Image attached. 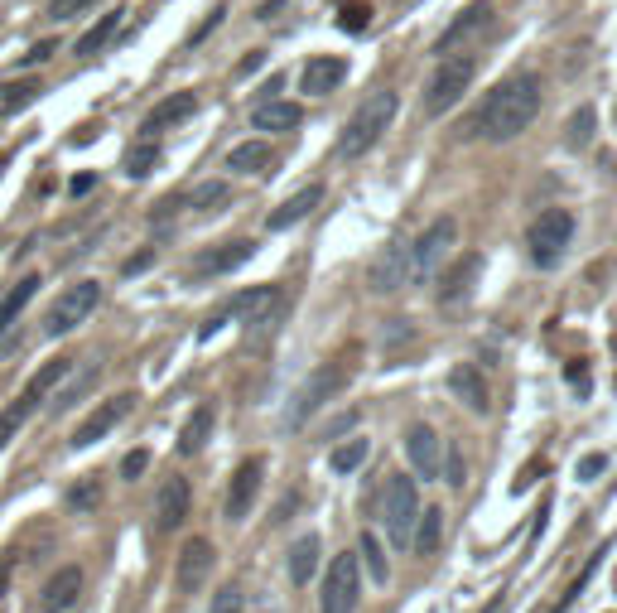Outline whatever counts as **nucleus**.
<instances>
[{
	"label": "nucleus",
	"mask_w": 617,
	"mask_h": 613,
	"mask_svg": "<svg viewBox=\"0 0 617 613\" xmlns=\"http://www.w3.org/2000/svg\"><path fill=\"white\" fill-rule=\"evenodd\" d=\"M295 512H299V488H290V493H285V507L275 512V522H285V517H295Z\"/></svg>",
	"instance_id": "3c124183"
},
{
	"label": "nucleus",
	"mask_w": 617,
	"mask_h": 613,
	"mask_svg": "<svg viewBox=\"0 0 617 613\" xmlns=\"http://www.w3.org/2000/svg\"><path fill=\"white\" fill-rule=\"evenodd\" d=\"M217 565V551L208 536H193V541H184V551H179V565H174V585L184 589V594H193V589L208 585V575H213Z\"/></svg>",
	"instance_id": "a211bd4d"
},
{
	"label": "nucleus",
	"mask_w": 617,
	"mask_h": 613,
	"mask_svg": "<svg viewBox=\"0 0 617 613\" xmlns=\"http://www.w3.org/2000/svg\"><path fill=\"white\" fill-rule=\"evenodd\" d=\"M155 165H160V145H150V140L131 145V155H126V174H131V179H145V174H155Z\"/></svg>",
	"instance_id": "4c0bfd02"
},
{
	"label": "nucleus",
	"mask_w": 617,
	"mask_h": 613,
	"mask_svg": "<svg viewBox=\"0 0 617 613\" xmlns=\"http://www.w3.org/2000/svg\"><path fill=\"white\" fill-rule=\"evenodd\" d=\"M299 107L295 102H261V107H256V116H251V126H256V131H266V136H275V131H295L299 126Z\"/></svg>",
	"instance_id": "2f4dec72"
},
{
	"label": "nucleus",
	"mask_w": 617,
	"mask_h": 613,
	"mask_svg": "<svg viewBox=\"0 0 617 613\" xmlns=\"http://www.w3.org/2000/svg\"><path fill=\"white\" fill-rule=\"evenodd\" d=\"M444 478H449L454 488H463V454H458V449H449V459H444Z\"/></svg>",
	"instance_id": "09e8293b"
},
{
	"label": "nucleus",
	"mask_w": 617,
	"mask_h": 613,
	"mask_svg": "<svg viewBox=\"0 0 617 613\" xmlns=\"http://www.w3.org/2000/svg\"><path fill=\"white\" fill-rule=\"evenodd\" d=\"M121 25H126V5H116V10H107V15L97 20V25L87 29V34H82V39H78V44H73V58H92V54H102V49H107V44H111V39L121 34Z\"/></svg>",
	"instance_id": "a878e982"
},
{
	"label": "nucleus",
	"mask_w": 617,
	"mask_h": 613,
	"mask_svg": "<svg viewBox=\"0 0 617 613\" xmlns=\"http://www.w3.org/2000/svg\"><path fill=\"white\" fill-rule=\"evenodd\" d=\"M270 160H275V150L266 140H242V145L227 150V169L232 174H261V169H270Z\"/></svg>",
	"instance_id": "7c9ffc66"
},
{
	"label": "nucleus",
	"mask_w": 617,
	"mask_h": 613,
	"mask_svg": "<svg viewBox=\"0 0 617 613\" xmlns=\"http://www.w3.org/2000/svg\"><path fill=\"white\" fill-rule=\"evenodd\" d=\"M574 242V218L564 213V208H545L531 232H526V256H531V266L536 271H555L564 261V251Z\"/></svg>",
	"instance_id": "20e7f679"
},
{
	"label": "nucleus",
	"mask_w": 617,
	"mask_h": 613,
	"mask_svg": "<svg viewBox=\"0 0 617 613\" xmlns=\"http://www.w3.org/2000/svg\"><path fill=\"white\" fill-rule=\"evenodd\" d=\"M213 406H208V401H203V406H193V416L184 420V435H179V454H198V449L208 445V435H213Z\"/></svg>",
	"instance_id": "473e14b6"
},
{
	"label": "nucleus",
	"mask_w": 617,
	"mask_h": 613,
	"mask_svg": "<svg viewBox=\"0 0 617 613\" xmlns=\"http://www.w3.org/2000/svg\"><path fill=\"white\" fill-rule=\"evenodd\" d=\"M323 203V184H309V189H299V194H290L285 203H275L266 213V232H285V227H295L304 223L314 208Z\"/></svg>",
	"instance_id": "5701e85b"
},
{
	"label": "nucleus",
	"mask_w": 617,
	"mask_h": 613,
	"mask_svg": "<svg viewBox=\"0 0 617 613\" xmlns=\"http://www.w3.org/2000/svg\"><path fill=\"white\" fill-rule=\"evenodd\" d=\"M97 0H49V20H73L82 10H92Z\"/></svg>",
	"instance_id": "37998d69"
},
{
	"label": "nucleus",
	"mask_w": 617,
	"mask_h": 613,
	"mask_svg": "<svg viewBox=\"0 0 617 613\" xmlns=\"http://www.w3.org/2000/svg\"><path fill=\"white\" fill-rule=\"evenodd\" d=\"M208 613H246V585L242 580H227V585L213 594V609Z\"/></svg>",
	"instance_id": "ea45409f"
},
{
	"label": "nucleus",
	"mask_w": 617,
	"mask_h": 613,
	"mask_svg": "<svg viewBox=\"0 0 617 613\" xmlns=\"http://www.w3.org/2000/svg\"><path fill=\"white\" fill-rule=\"evenodd\" d=\"M603 469H608V459H603V454H584V459H579V478H584V483H589V478H598Z\"/></svg>",
	"instance_id": "de8ad7c7"
},
{
	"label": "nucleus",
	"mask_w": 617,
	"mask_h": 613,
	"mask_svg": "<svg viewBox=\"0 0 617 613\" xmlns=\"http://www.w3.org/2000/svg\"><path fill=\"white\" fill-rule=\"evenodd\" d=\"M68 507L73 512H97L102 507V478H82L68 488Z\"/></svg>",
	"instance_id": "58836bf2"
},
{
	"label": "nucleus",
	"mask_w": 617,
	"mask_h": 613,
	"mask_svg": "<svg viewBox=\"0 0 617 613\" xmlns=\"http://www.w3.org/2000/svg\"><path fill=\"white\" fill-rule=\"evenodd\" d=\"M34 295H39V271L20 276L15 285H10V290H5V295H0V338H5L10 329H15V319L25 314V305L34 300Z\"/></svg>",
	"instance_id": "bb28decb"
},
{
	"label": "nucleus",
	"mask_w": 617,
	"mask_h": 613,
	"mask_svg": "<svg viewBox=\"0 0 617 613\" xmlns=\"http://www.w3.org/2000/svg\"><path fill=\"white\" fill-rule=\"evenodd\" d=\"M357 565L367 570L372 585L386 589V580H391V560H386V546H381L376 531H362V536H357Z\"/></svg>",
	"instance_id": "c85d7f7f"
},
{
	"label": "nucleus",
	"mask_w": 617,
	"mask_h": 613,
	"mask_svg": "<svg viewBox=\"0 0 617 613\" xmlns=\"http://www.w3.org/2000/svg\"><path fill=\"white\" fill-rule=\"evenodd\" d=\"M473 73H478V54H449V58H439L434 78L425 83V116H444V112H449L458 97L468 92Z\"/></svg>",
	"instance_id": "39448f33"
},
{
	"label": "nucleus",
	"mask_w": 617,
	"mask_h": 613,
	"mask_svg": "<svg viewBox=\"0 0 617 613\" xmlns=\"http://www.w3.org/2000/svg\"><path fill=\"white\" fill-rule=\"evenodd\" d=\"M92 189H97V174H73V179H68V194L73 198H87Z\"/></svg>",
	"instance_id": "8fccbe9b"
},
{
	"label": "nucleus",
	"mask_w": 617,
	"mask_h": 613,
	"mask_svg": "<svg viewBox=\"0 0 617 613\" xmlns=\"http://www.w3.org/2000/svg\"><path fill=\"white\" fill-rule=\"evenodd\" d=\"M367 20H372V10H367L362 0H352V5H343V10H338V29H348V34L367 29Z\"/></svg>",
	"instance_id": "79ce46f5"
},
{
	"label": "nucleus",
	"mask_w": 617,
	"mask_h": 613,
	"mask_svg": "<svg viewBox=\"0 0 617 613\" xmlns=\"http://www.w3.org/2000/svg\"><path fill=\"white\" fill-rule=\"evenodd\" d=\"M410 247H415V237H396L391 247L381 251V261H376L372 276H367V285H372L376 295H396L405 280H410Z\"/></svg>",
	"instance_id": "6ab92c4d"
},
{
	"label": "nucleus",
	"mask_w": 617,
	"mask_h": 613,
	"mask_svg": "<svg viewBox=\"0 0 617 613\" xmlns=\"http://www.w3.org/2000/svg\"><path fill=\"white\" fill-rule=\"evenodd\" d=\"M261 478H266V459L251 454L232 469V483H227V502H222V517L227 522H246L251 507H256V493H261Z\"/></svg>",
	"instance_id": "9b49d317"
},
{
	"label": "nucleus",
	"mask_w": 617,
	"mask_h": 613,
	"mask_svg": "<svg viewBox=\"0 0 617 613\" xmlns=\"http://www.w3.org/2000/svg\"><path fill=\"white\" fill-rule=\"evenodd\" d=\"M145 266H155V247H140V251H135L131 261L121 266V276H145Z\"/></svg>",
	"instance_id": "49530a36"
},
{
	"label": "nucleus",
	"mask_w": 617,
	"mask_h": 613,
	"mask_svg": "<svg viewBox=\"0 0 617 613\" xmlns=\"http://www.w3.org/2000/svg\"><path fill=\"white\" fill-rule=\"evenodd\" d=\"M348 78V63L338 54H314L304 63V73H299V87H304V97H328V92H338V83Z\"/></svg>",
	"instance_id": "412c9836"
},
{
	"label": "nucleus",
	"mask_w": 617,
	"mask_h": 613,
	"mask_svg": "<svg viewBox=\"0 0 617 613\" xmlns=\"http://www.w3.org/2000/svg\"><path fill=\"white\" fill-rule=\"evenodd\" d=\"M217 20H222V5H217V10H213V15H208V20H203V25L193 29V44H203V34H208V29H213Z\"/></svg>",
	"instance_id": "603ef678"
},
{
	"label": "nucleus",
	"mask_w": 617,
	"mask_h": 613,
	"mask_svg": "<svg viewBox=\"0 0 617 613\" xmlns=\"http://www.w3.org/2000/svg\"><path fill=\"white\" fill-rule=\"evenodd\" d=\"M232 198H237V189L227 184V179H203V184H193L184 194V213H193V218H213V213H222V208H232Z\"/></svg>",
	"instance_id": "b1692460"
},
{
	"label": "nucleus",
	"mask_w": 617,
	"mask_h": 613,
	"mask_svg": "<svg viewBox=\"0 0 617 613\" xmlns=\"http://www.w3.org/2000/svg\"><path fill=\"white\" fill-rule=\"evenodd\" d=\"M131 406H135L131 391H121V396H107V401H102V406H97V411H92V416H87L78 430H73V440H68V445H73V449H92L97 440H107L111 430H116L121 420L131 416Z\"/></svg>",
	"instance_id": "dca6fc26"
},
{
	"label": "nucleus",
	"mask_w": 617,
	"mask_h": 613,
	"mask_svg": "<svg viewBox=\"0 0 617 613\" xmlns=\"http://www.w3.org/2000/svg\"><path fill=\"white\" fill-rule=\"evenodd\" d=\"M540 474H545V464H531V469H526V474L516 478V493H521V488H531V483H536Z\"/></svg>",
	"instance_id": "864d4df0"
},
{
	"label": "nucleus",
	"mask_w": 617,
	"mask_h": 613,
	"mask_svg": "<svg viewBox=\"0 0 617 613\" xmlns=\"http://www.w3.org/2000/svg\"><path fill=\"white\" fill-rule=\"evenodd\" d=\"M188 507H193V488H188L184 474H169L160 483V498H155V531L169 536L188 522Z\"/></svg>",
	"instance_id": "f3484780"
},
{
	"label": "nucleus",
	"mask_w": 617,
	"mask_h": 613,
	"mask_svg": "<svg viewBox=\"0 0 617 613\" xmlns=\"http://www.w3.org/2000/svg\"><path fill=\"white\" fill-rule=\"evenodd\" d=\"M449 391H454L458 401L468 406V411H478L483 416L487 406H492V391H487V377L478 372L473 363H458L454 372H449Z\"/></svg>",
	"instance_id": "393cba45"
},
{
	"label": "nucleus",
	"mask_w": 617,
	"mask_h": 613,
	"mask_svg": "<svg viewBox=\"0 0 617 613\" xmlns=\"http://www.w3.org/2000/svg\"><path fill=\"white\" fill-rule=\"evenodd\" d=\"M454 242H458L454 218H434V223L415 237V247H410V280L425 285V280L439 276V271H444V256L454 251Z\"/></svg>",
	"instance_id": "6e6552de"
},
{
	"label": "nucleus",
	"mask_w": 617,
	"mask_h": 613,
	"mask_svg": "<svg viewBox=\"0 0 617 613\" xmlns=\"http://www.w3.org/2000/svg\"><path fill=\"white\" fill-rule=\"evenodd\" d=\"M145 464H150V454H145V449H131V454L121 459V478H126V483H135V478L145 474Z\"/></svg>",
	"instance_id": "c03bdc74"
},
{
	"label": "nucleus",
	"mask_w": 617,
	"mask_h": 613,
	"mask_svg": "<svg viewBox=\"0 0 617 613\" xmlns=\"http://www.w3.org/2000/svg\"><path fill=\"white\" fill-rule=\"evenodd\" d=\"M478 276H483V256H478V251H468V256H458L454 266H444V271L434 276V295H439V305L458 309L473 290H478Z\"/></svg>",
	"instance_id": "ddd939ff"
},
{
	"label": "nucleus",
	"mask_w": 617,
	"mask_h": 613,
	"mask_svg": "<svg viewBox=\"0 0 617 613\" xmlns=\"http://www.w3.org/2000/svg\"><path fill=\"white\" fill-rule=\"evenodd\" d=\"M97 372H102V367H87V372H82L78 382H68V391H63V396H54V416H63V411H68L73 401H82V396L92 391V382H97Z\"/></svg>",
	"instance_id": "a19ab883"
},
{
	"label": "nucleus",
	"mask_w": 617,
	"mask_h": 613,
	"mask_svg": "<svg viewBox=\"0 0 617 613\" xmlns=\"http://www.w3.org/2000/svg\"><path fill=\"white\" fill-rule=\"evenodd\" d=\"M492 20H497V10L487 5V0H473L468 10H458L454 20H449V29L434 39V58H449V54H463V44H473V39H483L487 29H492Z\"/></svg>",
	"instance_id": "9d476101"
},
{
	"label": "nucleus",
	"mask_w": 617,
	"mask_h": 613,
	"mask_svg": "<svg viewBox=\"0 0 617 613\" xmlns=\"http://www.w3.org/2000/svg\"><path fill=\"white\" fill-rule=\"evenodd\" d=\"M256 256V242H213V247L193 251V261H188V276L193 280H217L227 276V271H237Z\"/></svg>",
	"instance_id": "4468645a"
},
{
	"label": "nucleus",
	"mask_w": 617,
	"mask_h": 613,
	"mask_svg": "<svg viewBox=\"0 0 617 613\" xmlns=\"http://www.w3.org/2000/svg\"><path fill=\"white\" fill-rule=\"evenodd\" d=\"M396 112H401V97H396L391 87L372 92V97L348 116V126H343V136H338V160H362V155H372L376 140L386 136V126L396 121Z\"/></svg>",
	"instance_id": "f03ea898"
},
{
	"label": "nucleus",
	"mask_w": 617,
	"mask_h": 613,
	"mask_svg": "<svg viewBox=\"0 0 617 613\" xmlns=\"http://www.w3.org/2000/svg\"><path fill=\"white\" fill-rule=\"evenodd\" d=\"M78 599H82V570H78V565H58L54 575L39 585V609H44V613L78 609Z\"/></svg>",
	"instance_id": "aec40b11"
},
{
	"label": "nucleus",
	"mask_w": 617,
	"mask_h": 613,
	"mask_svg": "<svg viewBox=\"0 0 617 613\" xmlns=\"http://www.w3.org/2000/svg\"><path fill=\"white\" fill-rule=\"evenodd\" d=\"M39 401H44V391L25 382V391H20V396H15V401L0 411V449H5L10 440H15V435H20V425H25V420L39 411Z\"/></svg>",
	"instance_id": "cd10ccee"
},
{
	"label": "nucleus",
	"mask_w": 617,
	"mask_h": 613,
	"mask_svg": "<svg viewBox=\"0 0 617 613\" xmlns=\"http://www.w3.org/2000/svg\"><path fill=\"white\" fill-rule=\"evenodd\" d=\"M102 305V285L97 280H78V285H68L63 295H58L54 305H49V314H44V324H39V334L44 338H63L73 334L82 319L92 314V309Z\"/></svg>",
	"instance_id": "0eeeda50"
},
{
	"label": "nucleus",
	"mask_w": 617,
	"mask_h": 613,
	"mask_svg": "<svg viewBox=\"0 0 617 613\" xmlns=\"http://www.w3.org/2000/svg\"><path fill=\"white\" fill-rule=\"evenodd\" d=\"M540 102H545V92H540L536 73H511V78H502V83L478 102V112H473V121L463 126V136L487 140V145L516 140L540 116Z\"/></svg>",
	"instance_id": "f257e3e1"
},
{
	"label": "nucleus",
	"mask_w": 617,
	"mask_h": 613,
	"mask_svg": "<svg viewBox=\"0 0 617 613\" xmlns=\"http://www.w3.org/2000/svg\"><path fill=\"white\" fill-rule=\"evenodd\" d=\"M280 305H285L280 285H251V290H237V295H232L227 319H237L246 329H261V324H270V319L280 314Z\"/></svg>",
	"instance_id": "2eb2a0df"
},
{
	"label": "nucleus",
	"mask_w": 617,
	"mask_h": 613,
	"mask_svg": "<svg viewBox=\"0 0 617 613\" xmlns=\"http://www.w3.org/2000/svg\"><path fill=\"white\" fill-rule=\"evenodd\" d=\"M34 97H39V78H10V83H0V116L25 112Z\"/></svg>",
	"instance_id": "c9c22d12"
},
{
	"label": "nucleus",
	"mask_w": 617,
	"mask_h": 613,
	"mask_svg": "<svg viewBox=\"0 0 617 613\" xmlns=\"http://www.w3.org/2000/svg\"><path fill=\"white\" fill-rule=\"evenodd\" d=\"M261 63H266V58H261V54H246V58H242V73H256Z\"/></svg>",
	"instance_id": "5fc2aeb1"
},
{
	"label": "nucleus",
	"mask_w": 617,
	"mask_h": 613,
	"mask_svg": "<svg viewBox=\"0 0 617 613\" xmlns=\"http://www.w3.org/2000/svg\"><path fill=\"white\" fill-rule=\"evenodd\" d=\"M198 112V92H169L164 102H155V112L145 116V136H160V131H174V126H184L188 116Z\"/></svg>",
	"instance_id": "4be33fe9"
},
{
	"label": "nucleus",
	"mask_w": 617,
	"mask_h": 613,
	"mask_svg": "<svg viewBox=\"0 0 617 613\" xmlns=\"http://www.w3.org/2000/svg\"><path fill=\"white\" fill-rule=\"evenodd\" d=\"M290 585H309L314 575H319V536L309 531V536H299L295 546H290Z\"/></svg>",
	"instance_id": "c756f323"
},
{
	"label": "nucleus",
	"mask_w": 617,
	"mask_h": 613,
	"mask_svg": "<svg viewBox=\"0 0 617 613\" xmlns=\"http://www.w3.org/2000/svg\"><path fill=\"white\" fill-rule=\"evenodd\" d=\"M367 454H372V445H367L362 435H352L348 445H338V449H333V459H328V464H333V474H357Z\"/></svg>",
	"instance_id": "e433bc0d"
},
{
	"label": "nucleus",
	"mask_w": 617,
	"mask_h": 613,
	"mask_svg": "<svg viewBox=\"0 0 617 613\" xmlns=\"http://www.w3.org/2000/svg\"><path fill=\"white\" fill-rule=\"evenodd\" d=\"M357 594H362V565L352 551L328 560L323 570V585H319V609L323 613H352L357 609Z\"/></svg>",
	"instance_id": "1a4fd4ad"
},
{
	"label": "nucleus",
	"mask_w": 617,
	"mask_h": 613,
	"mask_svg": "<svg viewBox=\"0 0 617 613\" xmlns=\"http://www.w3.org/2000/svg\"><path fill=\"white\" fill-rule=\"evenodd\" d=\"M420 512H425V507H420L415 474H386V483H381V522H386V536H391L396 546H410Z\"/></svg>",
	"instance_id": "7ed1b4c3"
},
{
	"label": "nucleus",
	"mask_w": 617,
	"mask_h": 613,
	"mask_svg": "<svg viewBox=\"0 0 617 613\" xmlns=\"http://www.w3.org/2000/svg\"><path fill=\"white\" fill-rule=\"evenodd\" d=\"M593 136H598V112L593 107H574V116L564 121V145L569 150H589Z\"/></svg>",
	"instance_id": "f704fd0d"
},
{
	"label": "nucleus",
	"mask_w": 617,
	"mask_h": 613,
	"mask_svg": "<svg viewBox=\"0 0 617 613\" xmlns=\"http://www.w3.org/2000/svg\"><path fill=\"white\" fill-rule=\"evenodd\" d=\"M54 39H39V44H34V49H25V54H20V63H25V68H34V63H49V58H54Z\"/></svg>",
	"instance_id": "a18cd8bd"
},
{
	"label": "nucleus",
	"mask_w": 617,
	"mask_h": 613,
	"mask_svg": "<svg viewBox=\"0 0 617 613\" xmlns=\"http://www.w3.org/2000/svg\"><path fill=\"white\" fill-rule=\"evenodd\" d=\"M5 589H10V570H0V599H5Z\"/></svg>",
	"instance_id": "6e6d98bb"
},
{
	"label": "nucleus",
	"mask_w": 617,
	"mask_h": 613,
	"mask_svg": "<svg viewBox=\"0 0 617 613\" xmlns=\"http://www.w3.org/2000/svg\"><path fill=\"white\" fill-rule=\"evenodd\" d=\"M439 536H444V512H439V507H425L420 522H415V536H410V551H415V556H434V551H439Z\"/></svg>",
	"instance_id": "72a5a7b5"
},
{
	"label": "nucleus",
	"mask_w": 617,
	"mask_h": 613,
	"mask_svg": "<svg viewBox=\"0 0 617 613\" xmlns=\"http://www.w3.org/2000/svg\"><path fill=\"white\" fill-rule=\"evenodd\" d=\"M405 464H410V474L415 478H444V440H439V430L434 425H410L405 430Z\"/></svg>",
	"instance_id": "f8f14e48"
},
{
	"label": "nucleus",
	"mask_w": 617,
	"mask_h": 613,
	"mask_svg": "<svg viewBox=\"0 0 617 613\" xmlns=\"http://www.w3.org/2000/svg\"><path fill=\"white\" fill-rule=\"evenodd\" d=\"M343 387H348V363H338V358H333V363L314 367V372L304 377V387L295 391V401H290V416H285V420H290V430H304V420L314 416L319 406H328V401H333Z\"/></svg>",
	"instance_id": "423d86ee"
}]
</instances>
